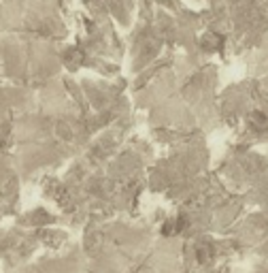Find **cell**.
<instances>
[{
	"label": "cell",
	"instance_id": "obj_1",
	"mask_svg": "<svg viewBox=\"0 0 268 273\" xmlns=\"http://www.w3.org/2000/svg\"><path fill=\"white\" fill-rule=\"evenodd\" d=\"M213 258V248L211 246H200L198 248V260L200 263H207V260Z\"/></svg>",
	"mask_w": 268,
	"mask_h": 273
}]
</instances>
